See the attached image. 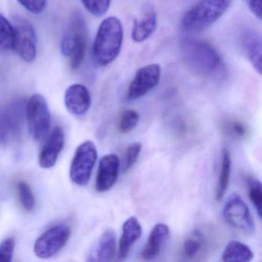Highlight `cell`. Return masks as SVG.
<instances>
[{
	"label": "cell",
	"instance_id": "25",
	"mask_svg": "<svg viewBox=\"0 0 262 262\" xmlns=\"http://www.w3.org/2000/svg\"><path fill=\"white\" fill-rule=\"evenodd\" d=\"M203 245V237L200 233L195 231L186 237L183 243L184 254L186 257H194L200 252Z\"/></svg>",
	"mask_w": 262,
	"mask_h": 262
},
{
	"label": "cell",
	"instance_id": "20",
	"mask_svg": "<svg viewBox=\"0 0 262 262\" xmlns=\"http://www.w3.org/2000/svg\"><path fill=\"white\" fill-rule=\"evenodd\" d=\"M231 171V159L229 151L224 148L222 152V164L220 174L216 187L215 199L221 201L223 199L229 185L230 176Z\"/></svg>",
	"mask_w": 262,
	"mask_h": 262
},
{
	"label": "cell",
	"instance_id": "5",
	"mask_svg": "<svg viewBox=\"0 0 262 262\" xmlns=\"http://www.w3.org/2000/svg\"><path fill=\"white\" fill-rule=\"evenodd\" d=\"M29 131L33 139L40 142L45 139L50 131L51 115L48 103L40 94H34L27 104Z\"/></svg>",
	"mask_w": 262,
	"mask_h": 262
},
{
	"label": "cell",
	"instance_id": "30",
	"mask_svg": "<svg viewBox=\"0 0 262 262\" xmlns=\"http://www.w3.org/2000/svg\"><path fill=\"white\" fill-rule=\"evenodd\" d=\"M230 133L238 139H245L248 133L246 125L240 121H233L228 125Z\"/></svg>",
	"mask_w": 262,
	"mask_h": 262
},
{
	"label": "cell",
	"instance_id": "3",
	"mask_svg": "<svg viewBox=\"0 0 262 262\" xmlns=\"http://www.w3.org/2000/svg\"><path fill=\"white\" fill-rule=\"evenodd\" d=\"M231 0H200L184 15L182 27L188 32H200L217 22L229 9Z\"/></svg>",
	"mask_w": 262,
	"mask_h": 262
},
{
	"label": "cell",
	"instance_id": "28",
	"mask_svg": "<svg viewBox=\"0 0 262 262\" xmlns=\"http://www.w3.org/2000/svg\"><path fill=\"white\" fill-rule=\"evenodd\" d=\"M15 239L9 237L0 245V262H10L13 258Z\"/></svg>",
	"mask_w": 262,
	"mask_h": 262
},
{
	"label": "cell",
	"instance_id": "21",
	"mask_svg": "<svg viewBox=\"0 0 262 262\" xmlns=\"http://www.w3.org/2000/svg\"><path fill=\"white\" fill-rule=\"evenodd\" d=\"M15 30L10 21L0 14V52L14 50Z\"/></svg>",
	"mask_w": 262,
	"mask_h": 262
},
{
	"label": "cell",
	"instance_id": "23",
	"mask_svg": "<svg viewBox=\"0 0 262 262\" xmlns=\"http://www.w3.org/2000/svg\"><path fill=\"white\" fill-rule=\"evenodd\" d=\"M139 113L133 110H125L121 113L119 122V130L120 133L125 134L133 131L139 122Z\"/></svg>",
	"mask_w": 262,
	"mask_h": 262
},
{
	"label": "cell",
	"instance_id": "26",
	"mask_svg": "<svg viewBox=\"0 0 262 262\" xmlns=\"http://www.w3.org/2000/svg\"><path fill=\"white\" fill-rule=\"evenodd\" d=\"M87 11L95 16H103L110 9L111 0H81Z\"/></svg>",
	"mask_w": 262,
	"mask_h": 262
},
{
	"label": "cell",
	"instance_id": "27",
	"mask_svg": "<svg viewBox=\"0 0 262 262\" xmlns=\"http://www.w3.org/2000/svg\"><path fill=\"white\" fill-rule=\"evenodd\" d=\"M142 147L141 142H134V143L128 145L126 152H125L124 171H127L132 167L134 166L139 159L141 151H142Z\"/></svg>",
	"mask_w": 262,
	"mask_h": 262
},
{
	"label": "cell",
	"instance_id": "24",
	"mask_svg": "<svg viewBox=\"0 0 262 262\" xmlns=\"http://www.w3.org/2000/svg\"><path fill=\"white\" fill-rule=\"evenodd\" d=\"M17 191L19 202L24 209L32 211L36 206L34 194L30 185L25 182H19L17 184Z\"/></svg>",
	"mask_w": 262,
	"mask_h": 262
},
{
	"label": "cell",
	"instance_id": "14",
	"mask_svg": "<svg viewBox=\"0 0 262 262\" xmlns=\"http://www.w3.org/2000/svg\"><path fill=\"white\" fill-rule=\"evenodd\" d=\"M65 105L71 114L85 115L91 106V96L88 89L82 84L70 85L65 93Z\"/></svg>",
	"mask_w": 262,
	"mask_h": 262
},
{
	"label": "cell",
	"instance_id": "11",
	"mask_svg": "<svg viewBox=\"0 0 262 262\" xmlns=\"http://www.w3.org/2000/svg\"><path fill=\"white\" fill-rule=\"evenodd\" d=\"M119 159L116 155H105L100 159L96 179L98 192H105L113 188L119 176Z\"/></svg>",
	"mask_w": 262,
	"mask_h": 262
},
{
	"label": "cell",
	"instance_id": "29",
	"mask_svg": "<svg viewBox=\"0 0 262 262\" xmlns=\"http://www.w3.org/2000/svg\"><path fill=\"white\" fill-rule=\"evenodd\" d=\"M18 2L33 14H40L47 5V0H18Z\"/></svg>",
	"mask_w": 262,
	"mask_h": 262
},
{
	"label": "cell",
	"instance_id": "9",
	"mask_svg": "<svg viewBox=\"0 0 262 262\" xmlns=\"http://www.w3.org/2000/svg\"><path fill=\"white\" fill-rule=\"evenodd\" d=\"M15 30L14 50L25 62H33L36 57L37 39L33 25L27 19L16 16L13 19Z\"/></svg>",
	"mask_w": 262,
	"mask_h": 262
},
{
	"label": "cell",
	"instance_id": "12",
	"mask_svg": "<svg viewBox=\"0 0 262 262\" xmlns=\"http://www.w3.org/2000/svg\"><path fill=\"white\" fill-rule=\"evenodd\" d=\"M157 28V13L152 4L142 7L139 17L135 19L132 38L136 42H142L152 36Z\"/></svg>",
	"mask_w": 262,
	"mask_h": 262
},
{
	"label": "cell",
	"instance_id": "8",
	"mask_svg": "<svg viewBox=\"0 0 262 262\" xmlns=\"http://www.w3.org/2000/svg\"><path fill=\"white\" fill-rule=\"evenodd\" d=\"M70 234V227L66 225H58L50 228L36 240L35 254L42 259L53 257L65 247Z\"/></svg>",
	"mask_w": 262,
	"mask_h": 262
},
{
	"label": "cell",
	"instance_id": "4",
	"mask_svg": "<svg viewBox=\"0 0 262 262\" xmlns=\"http://www.w3.org/2000/svg\"><path fill=\"white\" fill-rule=\"evenodd\" d=\"M87 47V28L80 13H73L61 42V51L70 58V67L77 70L85 59Z\"/></svg>",
	"mask_w": 262,
	"mask_h": 262
},
{
	"label": "cell",
	"instance_id": "15",
	"mask_svg": "<svg viewBox=\"0 0 262 262\" xmlns=\"http://www.w3.org/2000/svg\"><path fill=\"white\" fill-rule=\"evenodd\" d=\"M142 234V227L137 217L133 216L124 222L118 251L119 260H124L128 257L132 248Z\"/></svg>",
	"mask_w": 262,
	"mask_h": 262
},
{
	"label": "cell",
	"instance_id": "2",
	"mask_svg": "<svg viewBox=\"0 0 262 262\" xmlns=\"http://www.w3.org/2000/svg\"><path fill=\"white\" fill-rule=\"evenodd\" d=\"M124 30L122 23L115 16L101 23L93 43V56L99 67H106L119 56L123 42Z\"/></svg>",
	"mask_w": 262,
	"mask_h": 262
},
{
	"label": "cell",
	"instance_id": "10",
	"mask_svg": "<svg viewBox=\"0 0 262 262\" xmlns=\"http://www.w3.org/2000/svg\"><path fill=\"white\" fill-rule=\"evenodd\" d=\"M162 69L159 64L151 63L138 70L127 91L128 101L140 99L156 88L160 82Z\"/></svg>",
	"mask_w": 262,
	"mask_h": 262
},
{
	"label": "cell",
	"instance_id": "13",
	"mask_svg": "<svg viewBox=\"0 0 262 262\" xmlns=\"http://www.w3.org/2000/svg\"><path fill=\"white\" fill-rule=\"evenodd\" d=\"M65 135L63 130L57 126L46 141L39 156V165L41 168L49 169L53 168L57 162L58 158L63 148Z\"/></svg>",
	"mask_w": 262,
	"mask_h": 262
},
{
	"label": "cell",
	"instance_id": "19",
	"mask_svg": "<svg viewBox=\"0 0 262 262\" xmlns=\"http://www.w3.org/2000/svg\"><path fill=\"white\" fill-rule=\"evenodd\" d=\"M254 254L251 248L238 241H231L225 247L222 254L223 261H251Z\"/></svg>",
	"mask_w": 262,
	"mask_h": 262
},
{
	"label": "cell",
	"instance_id": "1",
	"mask_svg": "<svg viewBox=\"0 0 262 262\" xmlns=\"http://www.w3.org/2000/svg\"><path fill=\"white\" fill-rule=\"evenodd\" d=\"M181 54L187 68L196 75L212 76L223 67L219 52L206 41L188 37L181 42Z\"/></svg>",
	"mask_w": 262,
	"mask_h": 262
},
{
	"label": "cell",
	"instance_id": "22",
	"mask_svg": "<svg viewBox=\"0 0 262 262\" xmlns=\"http://www.w3.org/2000/svg\"><path fill=\"white\" fill-rule=\"evenodd\" d=\"M248 196L254 205L259 219H261L262 190L261 183L255 178L249 177L248 179Z\"/></svg>",
	"mask_w": 262,
	"mask_h": 262
},
{
	"label": "cell",
	"instance_id": "32",
	"mask_svg": "<svg viewBox=\"0 0 262 262\" xmlns=\"http://www.w3.org/2000/svg\"><path fill=\"white\" fill-rule=\"evenodd\" d=\"M2 142H4V139H3L2 136L0 135V143H1Z\"/></svg>",
	"mask_w": 262,
	"mask_h": 262
},
{
	"label": "cell",
	"instance_id": "6",
	"mask_svg": "<svg viewBox=\"0 0 262 262\" xmlns=\"http://www.w3.org/2000/svg\"><path fill=\"white\" fill-rule=\"evenodd\" d=\"M97 157V148L92 141H86L76 148L70 171L73 183L79 186L89 183Z\"/></svg>",
	"mask_w": 262,
	"mask_h": 262
},
{
	"label": "cell",
	"instance_id": "7",
	"mask_svg": "<svg viewBox=\"0 0 262 262\" xmlns=\"http://www.w3.org/2000/svg\"><path fill=\"white\" fill-rule=\"evenodd\" d=\"M225 222L235 229L247 234H252L255 224L247 204L240 195L233 194L228 198L222 210Z\"/></svg>",
	"mask_w": 262,
	"mask_h": 262
},
{
	"label": "cell",
	"instance_id": "16",
	"mask_svg": "<svg viewBox=\"0 0 262 262\" xmlns=\"http://www.w3.org/2000/svg\"><path fill=\"white\" fill-rule=\"evenodd\" d=\"M170 230L168 225L159 223L155 225L150 232L146 245L144 247L141 254L143 260H151L156 258L163 248L169 237Z\"/></svg>",
	"mask_w": 262,
	"mask_h": 262
},
{
	"label": "cell",
	"instance_id": "18",
	"mask_svg": "<svg viewBox=\"0 0 262 262\" xmlns=\"http://www.w3.org/2000/svg\"><path fill=\"white\" fill-rule=\"evenodd\" d=\"M116 251V233L111 228H108L99 237L97 245L92 251L88 260L99 262L111 261L114 258Z\"/></svg>",
	"mask_w": 262,
	"mask_h": 262
},
{
	"label": "cell",
	"instance_id": "31",
	"mask_svg": "<svg viewBox=\"0 0 262 262\" xmlns=\"http://www.w3.org/2000/svg\"><path fill=\"white\" fill-rule=\"evenodd\" d=\"M249 8L251 13L261 20V0H249Z\"/></svg>",
	"mask_w": 262,
	"mask_h": 262
},
{
	"label": "cell",
	"instance_id": "17",
	"mask_svg": "<svg viewBox=\"0 0 262 262\" xmlns=\"http://www.w3.org/2000/svg\"><path fill=\"white\" fill-rule=\"evenodd\" d=\"M261 36L257 32L248 30L242 36V46L245 55L254 70L261 73Z\"/></svg>",
	"mask_w": 262,
	"mask_h": 262
}]
</instances>
